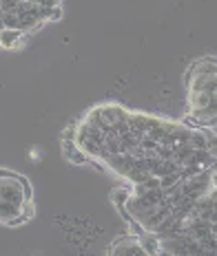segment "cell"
Here are the masks:
<instances>
[{
	"mask_svg": "<svg viewBox=\"0 0 217 256\" xmlns=\"http://www.w3.org/2000/svg\"><path fill=\"white\" fill-rule=\"evenodd\" d=\"M31 204V186L16 172L0 170V226H9Z\"/></svg>",
	"mask_w": 217,
	"mask_h": 256,
	"instance_id": "obj_1",
	"label": "cell"
},
{
	"mask_svg": "<svg viewBox=\"0 0 217 256\" xmlns=\"http://www.w3.org/2000/svg\"><path fill=\"white\" fill-rule=\"evenodd\" d=\"M111 254H149L146 248L142 245V238L140 236H124L120 241L113 243V248L109 250Z\"/></svg>",
	"mask_w": 217,
	"mask_h": 256,
	"instance_id": "obj_2",
	"label": "cell"
},
{
	"mask_svg": "<svg viewBox=\"0 0 217 256\" xmlns=\"http://www.w3.org/2000/svg\"><path fill=\"white\" fill-rule=\"evenodd\" d=\"M25 34H27V31H23V29L5 26V29L0 31V46H3V49H7V51L20 49V46H23V42H25Z\"/></svg>",
	"mask_w": 217,
	"mask_h": 256,
	"instance_id": "obj_3",
	"label": "cell"
},
{
	"mask_svg": "<svg viewBox=\"0 0 217 256\" xmlns=\"http://www.w3.org/2000/svg\"><path fill=\"white\" fill-rule=\"evenodd\" d=\"M129 199H131V192H126V190H115L113 192V201L118 206H126L129 204Z\"/></svg>",
	"mask_w": 217,
	"mask_h": 256,
	"instance_id": "obj_4",
	"label": "cell"
},
{
	"mask_svg": "<svg viewBox=\"0 0 217 256\" xmlns=\"http://www.w3.org/2000/svg\"><path fill=\"white\" fill-rule=\"evenodd\" d=\"M20 2H23V0H0V9H3L5 14L16 12V9L20 7Z\"/></svg>",
	"mask_w": 217,
	"mask_h": 256,
	"instance_id": "obj_5",
	"label": "cell"
},
{
	"mask_svg": "<svg viewBox=\"0 0 217 256\" xmlns=\"http://www.w3.org/2000/svg\"><path fill=\"white\" fill-rule=\"evenodd\" d=\"M31 2L40 4V7H60V0H31Z\"/></svg>",
	"mask_w": 217,
	"mask_h": 256,
	"instance_id": "obj_6",
	"label": "cell"
}]
</instances>
